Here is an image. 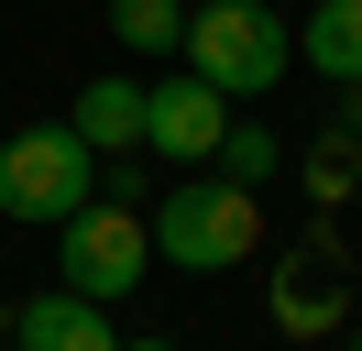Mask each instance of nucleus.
<instances>
[{
  "label": "nucleus",
  "instance_id": "nucleus-10",
  "mask_svg": "<svg viewBox=\"0 0 362 351\" xmlns=\"http://www.w3.org/2000/svg\"><path fill=\"white\" fill-rule=\"evenodd\" d=\"M351 187H362V110H351L340 132H318V143H308V197H318V209H340Z\"/></svg>",
  "mask_w": 362,
  "mask_h": 351
},
{
  "label": "nucleus",
  "instance_id": "nucleus-9",
  "mask_svg": "<svg viewBox=\"0 0 362 351\" xmlns=\"http://www.w3.org/2000/svg\"><path fill=\"white\" fill-rule=\"evenodd\" d=\"M296 66H318L329 88H362V0H318L296 22Z\"/></svg>",
  "mask_w": 362,
  "mask_h": 351
},
{
  "label": "nucleus",
  "instance_id": "nucleus-16",
  "mask_svg": "<svg viewBox=\"0 0 362 351\" xmlns=\"http://www.w3.org/2000/svg\"><path fill=\"white\" fill-rule=\"evenodd\" d=\"M187 11H198V0H187Z\"/></svg>",
  "mask_w": 362,
  "mask_h": 351
},
{
  "label": "nucleus",
  "instance_id": "nucleus-14",
  "mask_svg": "<svg viewBox=\"0 0 362 351\" xmlns=\"http://www.w3.org/2000/svg\"><path fill=\"white\" fill-rule=\"evenodd\" d=\"M340 340H351V351H362V318H351V329H340Z\"/></svg>",
  "mask_w": 362,
  "mask_h": 351
},
{
  "label": "nucleus",
  "instance_id": "nucleus-8",
  "mask_svg": "<svg viewBox=\"0 0 362 351\" xmlns=\"http://www.w3.org/2000/svg\"><path fill=\"white\" fill-rule=\"evenodd\" d=\"M66 132L110 165V154H143V77H88L66 99Z\"/></svg>",
  "mask_w": 362,
  "mask_h": 351
},
{
  "label": "nucleus",
  "instance_id": "nucleus-1",
  "mask_svg": "<svg viewBox=\"0 0 362 351\" xmlns=\"http://www.w3.org/2000/svg\"><path fill=\"white\" fill-rule=\"evenodd\" d=\"M176 55H187V77H209L220 99H264V88L296 66V22L264 11V0H198Z\"/></svg>",
  "mask_w": 362,
  "mask_h": 351
},
{
  "label": "nucleus",
  "instance_id": "nucleus-13",
  "mask_svg": "<svg viewBox=\"0 0 362 351\" xmlns=\"http://www.w3.org/2000/svg\"><path fill=\"white\" fill-rule=\"evenodd\" d=\"M121 351H176V340H154V329H143V340H121Z\"/></svg>",
  "mask_w": 362,
  "mask_h": 351
},
{
  "label": "nucleus",
  "instance_id": "nucleus-12",
  "mask_svg": "<svg viewBox=\"0 0 362 351\" xmlns=\"http://www.w3.org/2000/svg\"><path fill=\"white\" fill-rule=\"evenodd\" d=\"M209 165H220V176H230V187H264V176H274V165H286V143H274V132H264V121H230V132H220V154H209Z\"/></svg>",
  "mask_w": 362,
  "mask_h": 351
},
{
  "label": "nucleus",
  "instance_id": "nucleus-6",
  "mask_svg": "<svg viewBox=\"0 0 362 351\" xmlns=\"http://www.w3.org/2000/svg\"><path fill=\"white\" fill-rule=\"evenodd\" d=\"M230 132V99L209 77H154L143 88V154H165V165H209Z\"/></svg>",
  "mask_w": 362,
  "mask_h": 351
},
{
  "label": "nucleus",
  "instance_id": "nucleus-3",
  "mask_svg": "<svg viewBox=\"0 0 362 351\" xmlns=\"http://www.w3.org/2000/svg\"><path fill=\"white\" fill-rule=\"evenodd\" d=\"M99 197V154L77 143L66 121H33L0 143V219H33V231H55V219H77Z\"/></svg>",
  "mask_w": 362,
  "mask_h": 351
},
{
  "label": "nucleus",
  "instance_id": "nucleus-2",
  "mask_svg": "<svg viewBox=\"0 0 362 351\" xmlns=\"http://www.w3.org/2000/svg\"><path fill=\"white\" fill-rule=\"evenodd\" d=\"M154 253L176 263V275H230V263L264 253V197L230 187V176L165 187V197H154Z\"/></svg>",
  "mask_w": 362,
  "mask_h": 351
},
{
  "label": "nucleus",
  "instance_id": "nucleus-15",
  "mask_svg": "<svg viewBox=\"0 0 362 351\" xmlns=\"http://www.w3.org/2000/svg\"><path fill=\"white\" fill-rule=\"evenodd\" d=\"M0 329H11V307H0Z\"/></svg>",
  "mask_w": 362,
  "mask_h": 351
},
{
  "label": "nucleus",
  "instance_id": "nucleus-11",
  "mask_svg": "<svg viewBox=\"0 0 362 351\" xmlns=\"http://www.w3.org/2000/svg\"><path fill=\"white\" fill-rule=\"evenodd\" d=\"M110 33H121V55H176L187 44V0H110Z\"/></svg>",
  "mask_w": 362,
  "mask_h": 351
},
{
  "label": "nucleus",
  "instance_id": "nucleus-17",
  "mask_svg": "<svg viewBox=\"0 0 362 351\" xmlns=\"http://www.w3.org/2000/svg\"><path fill=\"white\" fill-rule=\"evenodd\" d=\"M351 110H362V99H351Z\"/></svg>",
  "mask_w": 362,
  "mask_h": 351
},
{
  "label": "nucleus",
  "instance_id": "nucleus-5",
  "mask_svg": "<svg viewBox=\"0 0 362 351\" xmlns=\"http://www.w3.org/2000/svg\"><path fill=\"white\" fill-rule=\"evenodd\" d=\"M274 329L286 340H329V329H351V263H340V241H296V253H274V285H264Z\"/></svg>",
  "mask_w": 362,
  "mask_h": 351
},
{
  "label": "nucleus",
  "instance_id": "nucleus-4",
  "mask_svg": "<svg viewBox=\"0 0 362 351\" xmlns=\"http://www.w3.org/2000/svg\"><path fill=\"white\" fill-rule=\"evenodd\" d=\"M55 241H66V285L77 297H132L143 275H154V231L132 219V197H88L77 219H55Z\"/></svg>",
  "mask_w": 362,
  "mask_h": 351
},
{
  "label": "nucleus",
  "instance_id": "nucleus-7",
  "mask_svg": "<svg viewBox=\"0 0 362 351\" xmlns=\"http://www.w3.org/2000/svg\"><path fill=\"white\" fill-rule=\"evenodd\" d=\"M11 351H121V329H110V307H99V297L45 285V297L11 307Z\"/></svg>",
  "mask_w": 362,
  "mask_h": 351
}]
</instances>
